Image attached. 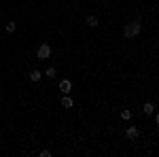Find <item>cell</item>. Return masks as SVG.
Wrapping results in <instances>:
<instances>
[{
	"instance_id": "obj_1",
	"label": "cell",
	"mask_w": 159,
	"mask_h": 157,
	"mask_svg": "<svg viewBox=\"0 0 159 157\" xmlns=\"http://www.w3.org/2000/svg\"><path fill=\"white\" fill-rule=\"evenodd\" d=\"M123 38H127V40H134V38H140L142 34V19H132V21H125L123 24V30H121Z\"/></svg>"
},
{
	"instance_id": "obj_2",
	"label": "cell",
	"mask_w": 159,
	"mask_h": 157,
	"mask_svg": "<svg viewBox=\"0 0 159 157\" xmlns=\"http://www.w3.org/2000/svg\"><path fill=\"white\" fill-rule=\"evenodd\" d=\"M51 55H53V47H51V43H38V47H36V60L38 62H47L51 60Z\"/></svg>"
},
{
	"instance_id": "obj_3",
	"label": "cell",
	"mask_w": 159,
	"mask_h": 157,
	"mask_svg": "<svg viewBox=\"0 0 159 157\" xmlns=\"http://www.w3.org/2000/svg\"><path fill=\"white\" fill-rule=\"evenodd\" d=\"M123 136H125L129 142H138V140H140V127H138V125H127V127L123 130Z\"/></svg>"
},
{
	"instance_id": "obj_4",
	"label": "cell",
	"mask_w": 159,
	"mask_h": 157,
	"mask_svg": "<svg viewBox=\"0 0 159 157\" xmlns=\"http://www.w3.org/2000/svg\"><path fill=\"white\" fill-rule=\"evenodd\" d=\"M57 102H60V106H61L64 110H72L74 106H76V102H74V98L70 96V94H61Z\"/></svg>"
},
{
	"instance_id": "obj_5",
	"label": "cell",
	"mask_w": 159,
	"mask_h": 157,
	"mask_svg": "<svg viewBox=\"0 0 159 157\" xmlns=\"http://www.w3.org/2000/svg\"><path fill=\"white\" fill-rule=\"evenodd\" d=\"M57 89H60L61 94H70V96L76 94V91H74V83L68 79V76H66V79H61L60 83H57Z\"/></svg>"
},
{
	"instance_id": "obj_6",
	"label": "cell",
	"mask_w": 159,
	"mask_h": 157,
	"mask_svg": "<svg viewBox=\"0 0 159 157\" xmlns=\"http://www.w3.org/2000/svg\"><path fill=\"white\" fill-rule=\"evenodd\" d=\"M83 24H85V28H89V30H96L100 25V19H98L96 13H89V15H85V21H83Z\"/></svg>"
},
{
	"instance_id": "obj_7",
	"label": "cell",
	"mask_w": 159,
	"mask_h": 157,
	"mask_svg": "<svg viewBox=\"0 0 159 157\" xmlns=\"http://www.w3.org/2000/svg\"><path fill=\"white\" fill-rule=\"evenodd\" d=\"M155 102H151V100H144V104H142V109H140V113L144 115V117H151L153 113H155Z\"/></svg>"
},
{
	"instance_id": "obj_8",
	"label": "cell",
	"mask_w": 159,
	"mask_h": 157,
	"mask_svg": "<svg viewBox=\"0 0 159 157\" xmlns=\"http://www.w3.org/2000/svg\"><path fill=\"white\" fill-rule=\"evenodd\" d=\"M43 79V70H38V68H30V72H28V81L30 83H38Z\"/></svg>"
},
{
	"instance_id": "obj_9",
	"label": "cell",
	"mask_w": 159,
	"mask_h": 157,
	"mask_svg": "<svg viewBox=\"0 0 159 157\" xmlns=\"http://www.w3.org/2000/svg\"><path fill=\"white\" fill-rule=\"evenodd\" d=\"M119 119L125 121V123L132 121V119H134V110L129 109V106H127V109H121V110H119Z\"/></svg>"
},
{
	"instance_id": "obj_10",
	"label": "cell",
	"mask_w": 159,
	"mask_h": 157,
	"mask_svg": "<svg viewBox=\"0 0 159 157\" xmlns=\"http://www.w3.org/2000/svg\"><path fill=\"white\" fill-rule=\"evenodd\" d=\"M43 74H45V76H47L49 81H53V79L57 76V68H55V66H49V68H47V70H45Z\"/></svg>"
},
{
	"instance_id": "obj_11",
	"label": "cell",
	"mask_w": 159,
	"mask_h": 157,
	"mask_svg": "<svg viewBox=\"0 0 159 157\" xmlns=\"http://www.w3.org/2000/svg\"><path fill=\"white\" fill-rule=\"evenodd\" d=\"M4 30H7V34H13V32L17 30V21H13V19H9V21L4 24Z\"/></svg>"
},
{
	"instance_id": "obj_12",
	"label": "cell",
	"mask_w": 159,
	"mask_h": 157,
	"mask_svg": "<svg viewBox=\"0 0 159 157\" xmlns=\"http://www.w3.org/2000/svg\"><path fill=\"white\" fill-rule=\"evenodd\" d=\"M38 155H40V157H53L55 153H53L51 149H43V151H38Z\"/></svg>"
}]
</instances>
